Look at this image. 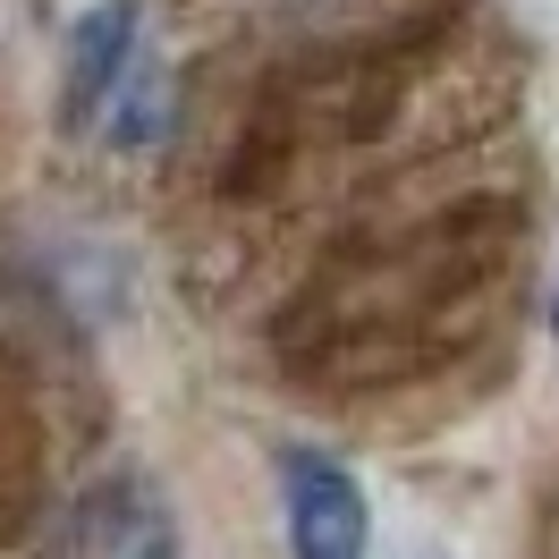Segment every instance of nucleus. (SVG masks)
<instances>
[{"mask_svg":"<svg viewBox=\"0 0 559 559\" xmlns=\"http://www.w3.org/2000/svg\"><path fill=\"white\" fill-rule=\"evenodd\" d=\"M551 331H559V288H551Z\"/></svg>","mask_w":559,"mask_h":559,"instance_id":"20e7f679","label":"nucleus"},{"mask_svg":"<svg viewBox=\"0 0 559 559\" xmlns=\"http://www.w3.org/2000/svg\"><path fill=\"white\" fill-rule=\"evenodd\" d=\"M136 60V0H103V9H85V26L69 43V103H60V128H85V119H103V103L119 94V76Z\"/></svg>","mask_w":559,"mask_h":559,"instance_id":"7ed1b4c3","label":"nucleus"},{"mask_svg":"<svg viewBox=\"0 0 559 559\" xmlns=\"http://www.w3.org/2000/svg\"><path fill=\"white\" fill-rule=\"evenodd\" d=\"M280 525H288V559L373 551V500L356 484V466L331 450H280Z\"/></svg>","mask_w":559,"mask_h":559,"instance_id":"f03ea898","label":"nucleus"},{"mask_svg":"<svg viewBox=\"0 0 559 559\" xmlns=\"http://www.w3.org/2000/svg\"><path fill=\"white\" fill-rule=\"evenodd\" d=\"M43 559H187V534H178V509L153 475H103L94 491L69 500Z\"/></svg>","mask_w":559,"mask_h":559,"instance_id":"f257e3e1","label":"nucleus"}]
</instances>
